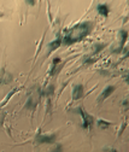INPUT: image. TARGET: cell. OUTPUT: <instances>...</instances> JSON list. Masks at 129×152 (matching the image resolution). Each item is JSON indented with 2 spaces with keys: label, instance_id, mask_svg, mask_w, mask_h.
Listing matches in <instances>:
<instances>
[{
  "label": "cell",
  "instance_id": "cell-11",
  "mask_svg": "<svg viewBox=\"0 0 129 152\" xmlns=\"http://www.w3.org/2000/svg\"><path fill=\"white\" fill-rule=\"evenodd\" d=\"M24 1H26L29 6H34V5H35V3H36V0H24Z\"/></svg>",
  "mask_w": 129,
  "mask_h": 152
},
{
  "label": "cell",
  "instance_id": "cell-3",
  "mask_svg": "<svg viewBox=\"0 0 129 152\" xmlns=\"http://www.w3.org/2000/svg\"><path fill=\"white\" fill-rule=\"evenodd\" d=\"M57 139L56 134H39L36 137V142L39 144H54Z\"/></svg>",
  "mask_w": 129,
  "mask_h": 152
},
{
  "label": "cell",
  "instance_id": "cell-9",
  "mask_svg": "<svg viewBox=\"0 0 129 152\" xmlns=\"http://www.w3.org/2000/svg\"><path fill=\"white\" fill-rule=\"evenodd\" d=\"M60 45H62V39H60V37H57L56 40H54V41H52V42L48 45V51L51 52V51L57 50V48H58Z\"/></svg>",
  "mask_w": 129,
  "mask_h": 152
},
{
  "label": "cell",
  "instance_id": "cell-6",
  "mask_svg": "<svg viewBox=\"0 0 129 152\" xmlns=\"http://www.w3.org/2000/svg\"><path fill=\"white\" fill-rule=\"evenodd\" d=\"M115 92V86H107L104 91H103V93H101V96L98 98V102H103V100H105L106 98H109L111 94Z\"/></svg>",
  "mask_w": 129,
  "mask_h": 152
},
{
  "label": "cell",
  "instance_id": "cell-10",
  "mask_svg": "<svg viewBox=\"0 0 129 152\" xmlns=\"http://www.w3.org/2000/svg\"><path fill=\"white\" fill-rule=\"evenodd\" d=\"M98 126H99L100 128L105 129V128H107V127L111 126V123H110V122H106V121H104V120H99V121H98Z\"/></svg>",
  "mask_w": 129,
  "mask_h": 152
},
{
  "label": "cell",
  "instance_id": "cell-4",
  "mask_svg": "<svg viewBox=\"0 0 129 152\" xmlns=\"http://www.w3.org/2000/svg\"><path fill=\"white\" fill-rule=\"evenodd\" d=\"M72 100H79L83 97V86L82 85H75L72 88V93H71Z\"/></svg>",
  "mask_w": 129,
  "mask_h": 152
},
{
  "label": "cell",
  "instance_id": "cell-8",
  "mask_svg": "<svg viewBox=\"0 0 129 152\" xmlns=\"http://www.w3.org/2000/svg\"><path fill=\"white\" fill-rule=\"evenodd\" d=\"M97 10H98V12H99L101 16H104V17H107L109 13H110V7H109L106 4H99L98 7H97Z\"/></svg>",
  "mask_w": 129,
  "mask_h": 152
},
{
  "label": "cell",
  "instance_id": "cell-2",
  "mask_svg": "<svg viewBox=\"0 0 129 152\" xmlns=\"http://www.w3.org/2000/svg\"><path fill=\"white\" fill-rule=\"evenodd\" d=\"M76 112H79L81 117H82V127L85 129H88V128H92V126H93V117H92L90 115H88V113L82 109V107H77L76 109Z\"/></svg>",
  "mask_w": 129,
  "mask_h": 152
},
{
  "label": "cell",
  "instance_id": "cell-1",
  "mask_svg": "<svg viewBox=\"0 0 129 152\" xmlns=\"http://www.w3.org/2000/svg\"><path fill=\"white\" fill-rule=\"evenodd\" d=\"M93 26L94 23L90 21H86V22H81L76 26H74L72 28H70L66 34L64 35L62 44L64 45H72L75 42H79L81 40H83L87 35L90 34V31L93 30Z\"/></svg>",
  "mask_w": 129,
  "mask_h": 152
},
{
  "label": "cell",
  "instance_id": "cell-7",
  "mask_svg": "<svg viewBox=\"0 0 129 152\" xmlns=\"http://www.w3.org/2000/svg\"><path fill=\"white\" fill-rule=\"evenodd\" d=\"M11 80H12V75L6 72L5 69H3L1 72H0V85H6L11 82Z\"/></svg>",
  "mask_w": 129,
  "mask_h": 152
},
{
  "label": "cell",
  "instance_id": "cell-5",
  "mask_svg": "<svg viewBox=\"0 0 129 152\" xmlns=\"http://www.w3.org/2000/svg\"><path fill=\"white\" fill-rule=\"evenodd\" d=\"M118 36H120V46H118V48L115 51L116 53H120V52L122 51L123 46L125 45L127 37H128V33H127V30H120V33H118Z\"/></svg>",
  "mask_w": 129,
  "mask_h": 152
}]
</instances>
